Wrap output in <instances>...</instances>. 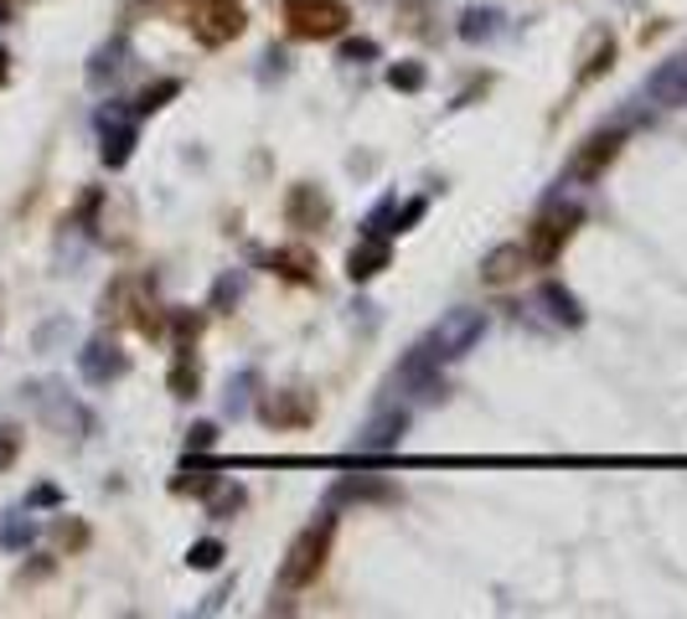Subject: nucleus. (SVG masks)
I'll use <instances>...</instances> for the list:
<instances>
[{"mask_svg":"<svg viewBox=\"0 0 687 619\" xmlns=\"http://www.w3.org/2000/svg\"><path fill=\"white\" fill-rule=\"evenodd\" d=\"M171 491H177V495H208L212 480L208 476H177V480H171Z\"/></svg>","mask_w":687,"mask_h":619,"instance_id":"f704fd0d","label":"nucleus"},{"mask_svg":"<svg viewBox=\"0 0 687 619\" xmlns=\"http://www.w3.org/2000/svg\"><path fill=\"white\" fill-rule=\"evenodd\" d=\"M223 542L218 537H202V542H192L187 547V568H197V573H212V568H223Z\"/></svg>","mask_w":687,"mask_h":619,"instance_id":"a878e982","label":"nucleus"},{"mask_svg":"<svg viewBox=\"0 0 687 619\" xmlns=\"http://www.w3.org/2000/svg\"><path fill=\"white\" fill-rule=\"evenodd\" d=\"M388 88H399V94H419V88H424V67H419V63H393V67H388Z\"/></svg>","mask_w":687,"mask_h":619,"instance_id":"c85d7f7f","label":"nucleus"},{"mask_svg":"<svg viewBox=\"0 0 687 619\" xmlns=\"http://www.w3.org/2000/svg\"><path fill=\"white\" fill-rule=\"evenodd\" d=\"M125 57H129V36H109V42L94 52V63H88V83H94V88L114 83L125 73Z\"/></svg>","mask_w":687,"mask_h":619,"instance_id":"6ab92c4d","label":"nucleus"},{"mask_svg":"<svg viewBox=\"0 0 687 619\" xmlns=\"http://www.w3.org/2000/svg\"><path fill=\"white\" fill-rule=\"evenodd\" d=\"M646 98H652L656 109H687V52L667 57V63L646 78Z\"/></svg>","mask_w":687,"mask_h":619,"instance_id":"9b49d317","label":"nucleus"},{"mask_svg":"<svg viewBox=\"0 0 687 619\" xmlns=\"http://www.w3.org/2000/svg\"><path fill=\"white\" fill-rule=\"evenodd\" d=\"M486 310H450V316H440V325L430 331V341L424 346L440 356V362H461L465 351L480 346V335H486Z\"/></svg>","mask_w":687,"mask_h":619,"instance_id":"20e7f679","label":"nucleus"},{"mask_svg":"<svg viewBox=\"0 0 687 619\" xmlns=\"http://www.w3.org/2000/svg\"><path fill=\"white\" fill-rule=\"evenodd\" d=\"M202 387V366H197L192 346H177V366H171V393L177 397H197Z\"/></svg>","mask_w":687,"mask_h":619,"instance_id":"5701e85b","label":"nucleus"},{"mask_svg":"<svg viewBox=\"0 0 687 619\" xmlns=\"http://www.w3.org/2000/svg\"><path fill=\"white\" fill-rule=\"evenodd\" d=\"M424 212H430V202H424V196H414V202H403V206H399V223H393V233H409V227H414L419 217H424Z\"/></svg>","mask_w":687,"mask_h":619,"instance_id":"473e14b6","label":"nucleus"},{"mask_svg":"<svg viewBox=\"0 0 687 619\" xmlns=\"http://www.w3.org/2000/svg\"><path fill=\"white\" fill-rule=\"evenodd\" d=\"M331 542H336V511L326 506V511L316 516V522L305 526L300 537L289 542L285 563H279V584H285V588L316 584V573L326 568V557H331Z\"/></svg>","mask_w":687,"mask_h":619,"instance_id":"f257e3e1","label":"nucleus"},{"mask_svg":"<svg viewBox=\"0 0 687 619\" xmlns=\"http://www.w3.org/2000/svg\"><path fill=\"white\" fill-rule=\"evenodd\" d=\"M27 501H32V506H57V501H63V491H57V485H36Z\"/></svg>","mask_w":687,"mask_h":619,"instance_id":"4c0bfd02","label":"nucleus"},{"mask_svg":"<svg viewBox=\"0 0 687 619\" xmlns=\"http://www.w3.org/2000/svg\"><path fill=\"white\" fill-rule=\"evenodd\" d=\"M621 129H600V135H590V140H584V150H579L574 156V166H569V175H574V181H594V175L605 171L610 160L621 156Z\"/></svg>","mask_w":687,"mask_h":619,"instance_id":"4468645a","label":"nucleus"},{"mask_svg":"<svg viewBox=\"0 0 687 619\" xmlns=\"http://www.w3.org/2000/svg\"><path fill=\"white\" fill-rule=\"evenodd\" d=\"M285 21H289V36L300 42H331V36L347 32V0H285Z\"/></svg>","mask_w":687,"mask_h":619,"instance_id":"7ed1b4c3","label":"nucleus"},{"mask_svg":"<svg viewBox=\"0 0 687 619\" xmlns=\"http://www.w3.org/2000/svg\"><path fill=\"white\" fill-rule=\"evenodd\" d=\"M269 269L279 274V279H289V285H310V279H316V254L300 248V243H295V248H274Z\"/></svg>","mask_w":687,"mask_h":619,"instance_id":"aec40b11","label":"nucleus"},{"mask_svg":"<svg viewBox=\"0 0 687 619\" xmlns=\"http://www.w3.org/2000/svg\"><path fill=\"white\" fill-rule=\"evenodd\" d=\"M243 295V274H228V279H218V289H212V305L223 310L228 300H239Z\"/></svg>","mask_w":687,"mask_h":619,"instance_id":"72a5a7b5","label":"nucleus"},{"mask_svg":"<svg viewBox=\"0 0 687 619\" xmlns=\"http://www.w3.org/2000/svg\"><path fill=\"white\" fill-rule=\"evenodd\" d=\"M403 434H409V408L388 403V408H378L368 424H362L357 449H362V455H393V449L403 445Z\"/></svg>","mask_w":687,"mask_h":619,"instance_id":"6e6552de","label":"nucleus"},{"mask_svg":"<svg viewBox=\"0 0 687 619\" xmlns=\"http://www.w3.org/2000/svg\"><path fill=\"white\" fill-rule=\"evenodd\" d=\"M393 223H399V196H383V202L368 212L362 233H372V238H393Z\"/></svg>","mask_w":687,"mask_h":619,"instance_id":"bb28decb","label":"nucleus"},{"mask_svg":"<svg viewBox=\"0 0 687 619\" xmlns=\"http://www.w3.org/2000/svg\"><path fill=\"white\" fill-rule=\"evenodd\" d=\"M98 140H104V166L109 171H119V166H129V156H135V145H140V125H135V114L125 109H104L98 114Z\"/></svg>","mask_w":687,"mask_h":619,"instance_id":"0eeeda50","label":"nucleus"},{"mask_svg":"<svg viewBox=\"0 0 687 619\" xmlns=\"http://www.w3.org/2000/svg\"><path fill=\"white\" fill-rule=\"evenodd\" d=\"M610 57H615V42H610V32L594 36V52L584 57V67H579V78H594L600 67H610Z\"/></svg>","mask_w":687,"mask_h":619,"instance_id":"7c9ffc66","label":"nucleus"},{"mask_svg":"<svg viewBox=\"0 0 687 619\" xmlns=\"http://www.w3.org/2000/svg\"><path fill=\"white\" fill-rule=\"evenodd\" d=\"M36 393H42V408H47V424H52V429L73 434V439L94 434V413L83 408V403H73L63 387H36Z\"/></svg>","mask_w":687,"mask_h":619,"instance_id":"f8f14e48","label":"nucleus"},{"mask_svg":"<svg viewBox=\"0 0 687 619\" xmlns=\"http://www.w3.org/2000/svg\"><path fill=\"white\" fill-rule=\"evenodd\" d=\"M362 501H399V485L393 480H372V476H347L336 480L331 495H326V506H362Z\"/></svg>","mask_w":687,"mask_h":619,"instance_id":"ddd939ff","label":"nucleus"},{"mask_svg":"<svg viewBox=\"0 0 687 619\" xmlns=\"http://www.w3.org/2000/svg\"><path fill=\"white\" fill-rule=\"evenodd\" d=\"M78 372H83V382L109 387V382H119L129 372V356L114 346V341H88V346L78 351Z\"/></svg>","mask_w":687,"mask_h":619,"instance_id":"9d476101","label":"nucleus"},{"mask_svg":"<svg viewBox=\"0 0 687 619\" xmlns=\"http://www.w3.org/2000/svg\"><path fill=\"white\" fill-rule=\"evenodd\" d=\"M197 331H202V320L187 316V310H177V346H192Z\"/></svg>","mask_w":687,"mask_h":619,"instance_id":"c9c22d12","label":"nucleus"},{"mask_svg":"<svg viewBox=\"0 0 687 619\" xmlns=\"http://www.w3.org/2000/svg\"><path fill=\"white\" fill-rule=\"evenodd\" d=\"M6 63H11V57H6V52H0V78H6Z\"/></svg>","mask_w":687,"mask_h":619,"instance_id":"58836bf2","label":"nucleus"},{"mask_svg":"<svg viewBox=\"0 0 687 619\" xmlns=\"http://www.w3.org/2000/svg\"><path fill=\"white\" fill-rule=\"evenodd\" d=\"M496 32H501V11H496V6H471V11L461 17L465 42H492Z\"/></svg>","mask_w":687,"mask_h":619,"instance_id":"4be33fe9","label":"nucleus"},{"mask_svg":"<svg viewBox=\"0 0 687 619\" xmlns=\"http://www.w3.org/2000/svg\"><path fill=\"white\" fill-rule=\"evenodd\" d=\"M378 57H383V47L372 36H347L341 42V63H378Z\"/></svg>","mask_w":687,"mask_h":619,"instance_id":"c756f323","label":"nucleus"},{"mask_svg":"<svg viewBox=\"0 0 687 619\" xmlns=\"http://www.w3.org/2000/svg\"><path fill=\"white\" fill-rule=\"evenodd\" d=\"M187 26H192V36L202 47H223V42H233L243 32V6L239 0H192Z\"/></svg>","mask_w":687,"mask_h":619,"instance_id":"39448f33","label":"nucleus"},{"mask_svg":"<svg viewBox=\"0 0 687 619\" xmlns=\"http://www.w3.org/2000/svg\"><path fill=\"white\" fill-rule=\"evenodd\" d=\"M243 501H249V491H243L239 480H233V485H218V495H212V501H208V516H218V522H228V516H233V511H239Z\"/></svg>","mask_w":687,"mask_h":619,"instance_id":"cd10ccee","label":"nucleus"},{"mask_svg":"<svg viewBox=\"0 0 687 619\" xmlns=\"http://www.w3.org/2000/svg\"><path fill=\"white\" fill-rule=\"evenodd\" d=\"M264 418H269L274 429H300V424H310V418H316V397L300 393V387L274 393L269 403H264Z\"/></svg>","mask_w":687,"mask_h":619,"instance_id":"dca6fc26","label":"nucleus"},{"mask_svg":"<svg viewBox=\"0 0 687 619\" xmlns=\"http://www.w3.org/2000/svg\"><path fill=\"white\" fill-rule=\"evenodd\" d=\"M218 449V424H192L187 429V455H212Z\"/></svg>","mask_w":687,"mask_h":619,"instance_id":"2f4dec72","label":"nucleus"},{"mask_svg":"<svg viewBox=\"0 0 687 619\" xmlns=\"http://www.w3.org/2000/svg\"><path fill=\"white\" fill-rule=\"evenodd\" d=\"M254 387H258V372H254V366H243L239 377L228 382V397H223L228 418H243V413H249V403H254Z\"/></svg>","mask_w":687,"mask_h":619,"instance_id":"b1692460","label":"nucleus"},{"mask_svg":"<svg viewBox=\"0 0 687 619\" xmlns=\"http://www.w3.org/2000/svg\"><path fill=\"white\" fill-rule=\"evenodd\" d=\"M17 455H21V439L11 429H0V470H11V465H17Z\"/></svg>","mask_w":687,"mask_h":619,"instance_id":"e433bc0d","label":"nucleus"},{"mask_svg":"<svg viewBox=\"0 0 687 619\" xmlns=\"http://www.w3.org/2000/svg\"><path fill=\"white\" fill-rule=\"evenodd\" d=\"M393 387H399V393H409V397H419V403H440V397H445L440 356H434L430 346H414L399 362V372H393Z\"/></svg>","mask_w":687,"mask_h":619,"instance_id":"423d86ee","label":"nucleus"},{"mask_svg":"<svg viewBox=\"0 0 687 619\" xmlns=\"http://www.w3.org/2000/svg\"><path fill=\"white\" fill-rule=\"evenodd\" d=\"M579 217H584V206L553 196V202L538 212V223H532V233H528V258L532 264H553V258L563 254V243L574 238Z\"/></svg>","mask_w":687,"mask_h":619,"instance_id":"f03ea898","label":"nucleus"},{"mask_svg":"<svg viewBox=\"0 0 687 619\" xmlns=\"http://www.w3.org/2000/svg\"><path fill=\"white\" fill-rule=\"evenodd\" d=\"M538 305L548 310V320H553V325H569V331H579V325H584V305H579L574 295L559 285V279L538 285Z\"/></svg>","mask_w":687,"mask_h":619,"instance_id":"a211bd4d","label":"nucleus"},{"mask_svg":"<svg viewBox=\"0 0 687 619\" xmlns=\"http://www.w3.org/2000/svg\"><path fill=\"white\" fill-rule=\"evenodd\" d=\"M388 264H393V243L362 233V243L347 254V279H352V285H368V279H378Z\"/></svg>","mask_w":687,"mask_h":619,"instance_id":"2eb2a0df","label":"nucleus"},{"mask_svg":"<svg viewBox=\"0 0 687 619\" xmlns=\"http://www.w3.org/2000/svg\"><path fill=\"white\" fill-rule=\"evenodd\" d=\"M522 269H528V248L522 243H496L492 254L480 258V285H511Z\"/></svg>","mask_w":687,"mask_h":619,"instance_id":"f3484780","label":"nucleus"},{"mask_svg":"<svg viewBox=\"0 0 687 619\" xmlns=\"http://www.w3.org/2000/svg\"><path fill=\"white\" fill-rule=\"evenodd\" d=\"M32 542H36L32 516H21V511H6V516H0V547H6V553H27Z\"/></svg>","mask_w":687,"mask_h":619,"instance_id":"412c9836","label":"nucleus"},{"mask_svg":"<svg viewBox=\"0 0 687 619\" xmlns=\"http://www.w3.org/2000/svg\"><path fill=\"white\" fill-rule=\"evenodd\" d=\"M285 223L300 227V233H310V227H326V223H331V196H326L320 186H310V181L289 186V196H285Z\"/></svg>","mask_w":687,"mask_h":619,"instance_id":"1a4fd4ad","label":"nucleus"},{"mask_svg":"<svg viewBox=\"0 0 687 619\" xmlns=\"http://www.w3.org/2000/svg\"><path fill=\"white\" fill-rule=\"evenodd\" d=\"M177 94H181V83H177V78H160V83H150V88H145V94L135 98V119H140V114L166 109V104H171Z\"/></svg>","mask_w":687,"mask_h":619,"instance_id":"393cba45","label":"nucleus"}]
</instances>
